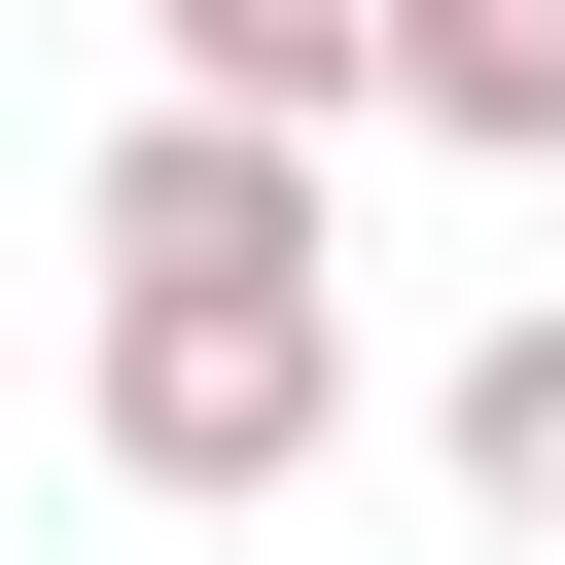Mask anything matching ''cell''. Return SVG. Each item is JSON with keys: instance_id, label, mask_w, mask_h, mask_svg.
<instances>
[{"instance_id": "5b68a950", "label": "cell", "mask_w": 565, "mask_h": 565, "mask_svg": "<svg viewBox=\"0 0 565 565\" xmlns=\"http://www.w3.org/2000/svg\"><path fill=\"white\" fill-rule=\"evenodd\" d=\"M424 459H459V494H494V530H565V282H530V318H494V353H459V388H424Z\"/></svg>"}, {"instance_id": "3957f363", "label": "cell", "mask_w": 565, "mask_h": 565, "mask_svg": "<svg viewBox=\"0 0 565 565\" xmlns=\"http://www.w3.org/2000/svg\"><path fill=\"white\" fill-rule=\"evenodd\" d=\"M141 35H177V106H282V141L388 106V0H141Z\"/></svg>"}, {"instance_id": "7a4b0ae2", "label": "cell", "mask_w": 565, "mask_h": 565, "mask_svg": "<svg viewBox=\"0 0 565 565\" xmlns=\"http://www.w3.org/2000/svg\"><path fill=\"white\" fill-rule=\"evenodd\" d=\"M106 282H353V247H318V141H282V106H141V141H106Z\"/></svg>"}, {"instance_id": "6da1fadb", "label": "cell", "mask_w": 565, "mask_h": 565, "mask_svg": "<svg viewBox=\"0 0 565 565\" xmlns=\"http://www.w3.org/2000/svg\"><path fill=\"white\" fill-rule=\"evenodd\" d=\"M106 459L141 494H318L353 459V282H106Z\"/></svg>"}, {"instance_id": "277c9868", "label": "cell", "mask_w": 565, "mask_h": 565, "mask_svg": "<svg viewBox=\"0 0 565 565\" xmlns=\"http://www.w3.org/2000/svg\"><path fill=\"white\" fill-rule=\"evenodd\" d=\"M388 106L494 141V177H565V0H388Z\"/></svg>"}]
</instances>
